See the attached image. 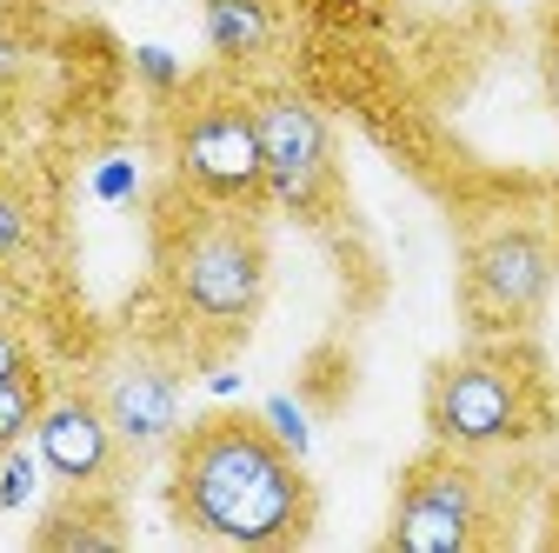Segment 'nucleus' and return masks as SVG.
Wrapping results in <instances>:
<instances>
[{"instance_id": "nucleus-1", "label": "nucleus", "mask_w": 559, "mask_h": 553, "mask_svg": "<svg viewBox=\"0 0 559 553\" xmlns=\"http://www.w3.org/2000/svg\"><path fill=\"white\" fill-rule=\"evenodd\" d=\"M167 514L193 540L280 553V546L313 540L320 501H313L300 454L260 413L214 407L200 421H187L180 440L167 447Z\"/></svg>"}, {"instance_id": "nucleus-2", "label": "nucleus", "mask_w": 559, "mask_h": 553, "mask_svg": "<svg viewBox=\"0 0 559 553\" xmlns=\"http://www.w3.org/2000/svg\"><path fill=\"white\" fill-rule=\"evenodd\" d=\"M266 267L260 207H221L187 187L154 207V281L187 333L234 348L266 307Z\"/></svg>"}, {"instance_id": "nucleus-3", "label": "nucleus", "mask_w": 559, "mask_h": 553, "mask_svg": "<svg viewBox=\"0 0 559 553\" xmlns=\"http://www.w3.org/2000/svg\"><path fill=\"white\" fill-rule=\"evenodd\" d=\"M427 434L453 454H507L552 434V380L526 340H479L427 374Z\"/></svg>"}, {"instance_id": "nucleus-4", "label": "nucleus", "mask_w": 559, "mask_h": 553, "mask_svg": "<svg viewBox=\"0 0 559 553\" xmlns=\"http://www.w3.org/2000/svg\"><path fill=\"white\" fill-rule=\"evenodd\" d=\"M386 553H479L507 546V514L493 494V473L479 454L427 447L393 487V514L380 533Z\"/></svg>"}, {"instance_id": "nucleus-5", "label": "nucleus", "mask_w": 559, "mask_h": 553, "mask_svg": "<svg viewBox=\"0 0 559 553\" xmlns=\"http://www.w3.org/2000/svg\"><path fill=\"white\" fill-rule=\"evenodd\" d=\"M559 287V247L539 221H493L460 247V320L479 340H526Z\"/></svg>"}, {"instance_id": "nucleus-6", "label": "nucleus", "mask_w": 559, "mask_h": 553, "mask_svg": "<svg viewBox=\"0 0 559 553\" xmlns=\"http://www.w3.org/2000/svg\"><path fill=\"white\" fill-rule=\"evenodd\" d=\"M253 120H260L266 200L280 207V214L307 221V227L340 221L346 180H340L333 120L320 114V101H307L300 87H266V94H253Z\"/></svg>"}, {"instance_id": "nucleus-7", "label": "nucleus", "mask_w": 559, "mask_h": 553, "mask_svg": "<svg viewBox=\"0 0 559 553\" xmlns=\"http://www.w3.org/2000/svg\"><path fill=\"white\" fill-rule=\"evenodd\" d=\"M167 167H174V187H187L200 200L266 207L253 101L247 94H187L167 114Z\"/></svg>"}, {"instance_id": "nucleus-8", "label": "nucleus", "mask_w": 559, "mask_h": 553, "mask_svg": "<svg viewBox=\"0 0 559 553\" xmlns=\"http://www.w3.org/2000/svg\"><path fill=\"white\" fill-rule=\"evenodd\" d=\"M27 440H34V454H40V467H47V480H53L60 494H120L127 487L133 454L114 434L107 407H100V393L87 380L47 387Z\"/></svg>"}, {"instance_id": "nucleus-9", "label": "nucleus", "mask_w": 559, "mask_h": 553, "mask_svg": "<svg viewBox=\"0 0 559 553\" xmlns=\"http://www.w3.org/2000/svg\"><path fill=\"white\" fill-rule=\"evenodd\" d=\"M107 407L114 434L127 440L133 460H154L180 440L187 427V374L154 348V340H120V348L94 367L87 380Z\"/></svg>"}, {"instance_id": "nucleus-10", "label": "nucleus", "mask_w": 559, "mask_h": 553, "mask_svg": "<svg viewBox=\"0 0 559 553\" xmlns=\"http://www.w3.org/2000/svg\"><path fill=\"white\" fill-rule=\"evenodd\" d=\"M120 540H127V527H120L114 494H67V501L47 507L40 527H34V546H47V553H60V546L100 553V546H120Z\"/></svg>"}, {"instance_id": "nucleus-11", "label": "nucleus", "mask_w": 559, "mask_h": 553, "mask_svg": "<svg viewBox=\"0 0 559 553\" xmlns=\"http://www.w3.org/2000/svg\"><path fill=\"white\" fill-rule=\"evenodd\" d=\"M206 47L227 67H247L273 47V8L266 0H206Z\"/></svg>"}, {"instance_id": "nucleus-12", "label": "nucleus", "mask_w": 559, "mask_h": 553, "mask_svg": "<svg viewBox=\"0 0 559 553\" xmlns=\"http://www.w3.org/2000/svg\"><path fill=\"white\" fill-rule=\"evenodd\" d=\"M40 400H47V374H40V367H27V374H14V380H0V454L21 447V440L34 434Z\"/></svg>"}, {"instance_id": "nucleus-13", "label": "nucleus", "mask_w": 559, "mask_h": 553, "mask_svg": "<svg viewBox=\"0 0 559 553\" xmlns=\"http://www.w3.org/2000/svg\"><path fill=\"white\" fill-rule=\"evenodd\" d=\"M27 247H34V207L14 180H0V281H14Z\"/></svg>"}, {"instance_id": "nucleus-14", "label": "nucleus", "mask_w": 559, "mask_h": 553, "mask_svg": "<svg viewBox=\"0 0 559 553\" xmlns=\"http://www.w3.org/2000/svg\"><path fill=\"white\" fill-rule=\"evenodd\" d=\"M27 367H40L34 361V348H27V333L0 314V380H14V374H27Z\"/></svg>"}, {"instance_id": "nucleus-15", "label": "nucleus", "mask_w": 559, "mask_h": 553, "mask_svg": "<svg viewBox=\"0 0 559 553\" xmlns=\"http://www.w3.org/2000/svg\"><path fill=\"white\" fill-rule=\"evenodd\" d=\"M539 74H546V101H552V114H559V14H552L546 34H539Z\"/></svg>"}, {"instance_id": "nucleus-16", "label": "nucleus", "mask_w": 559, "mask_h": 553, "mask_svg": "<svg viewBox=\"0 0 559 553\" xmlns=\"http://www.w3.org/2000/svg\"><path fill=\"white\" fill-rule=\"evenodd\" d=\"M539 546H559V480H552V494H546V527H539Z\"/></svg>"}, {"instance_id": "nucleus-17", "label": "nucleus", "mask_w": 559, "mask_h": 553, "mask_svg": "<svg viewBox=\"0 0 559 553\" xmlns=\"http://www.w3.org/2000/svg\"><path fill=\"white\" fill-rule=\"evenodd\" d=\"M320 8H326V14H380L386 0H320Z\"/></svg>"}, {"instance_id": "nucleus-18", "label": "nucleus", "mask_w": 559, "mask_h": 553, "mask_svg": "<svg viewBox=\"0 0 559 553\" xmlns=\"http://www.w3.org/2000/svg\"><path fill=\"white\" fill-rule=\"evenodd\" d=\"M140 67H147V81H160V87H174V67H167V54H140Z\"/></svg>"}, {"instance_id": "nucleus-19", "label": "nucleus", "mask_w": 559, "mask_h": 553, "mask_svg": "<svg viewBox=\"0 0 559 553\" xmlns=\"http://www.w3.org/2000/svg\"><path fill=\"white\" fill-rule=\"evenodd\" d=\"M14 67H21V54H14V40H0V81H8V74H14Z\"/></svg>"}]
</instances>
